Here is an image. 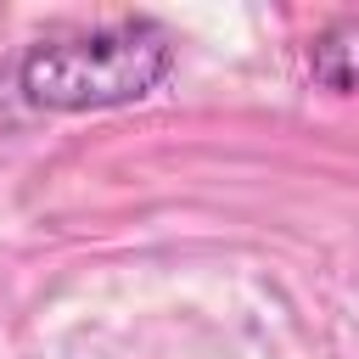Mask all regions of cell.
Wrapping results in <instances>:
<instances>
[{
  "label": "cell",
  "instance_id": "6da1fadb",
  "mask_svg": "<svg viewBox=\"0 0 359 359\" xmlns=\"http://www.w3.org/2000/svg\"><path fill=\"white\" fill-rule=\"evenodd\" d=\"M174 67V39L163 22L123 17L79 34L39 39L22 67V101L45 112H101V107H129L146 101Z\"/></svg>",
  "mask_w": 359,
  "mask_h": 359
},
{
  "label": "cell",
  "instance_id": "7a4b0ae2",
  "mask_svg": "<svg viewBox=\"0 0 359 359\" xmlns=\"http://www.w3.org/2000/svg\"><path fill=\"white\" fill-rule=\"evenodd\" d=\"M309 79L337 95H359V17H342L309 39Z\"/></svg>",
  "mask_w": 359,
  "mask_h": 359
}]
</instances>
